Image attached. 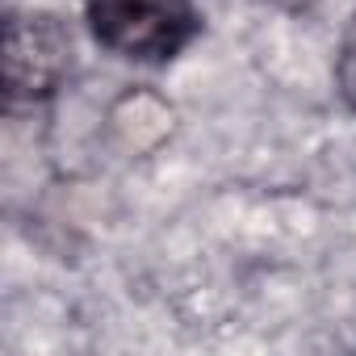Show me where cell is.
Listing matches in <instances>:
<instances>
[{
  "mask_svg": "<svg viewBox=\"0 0 356 356\" xmlns=\"http://www.w3.org/2000/svg\"><path fill=\"white\" fill-rule=\"evenodd\" d=\"M335 84H339L343 101L356 109V13L348 17L343 38H339V55H335Z\"/></svg>",
  "mask_w": 356,
  "mask_h": 356,
  "instance_id": "cell-3",
  "label": "cell"
},
{
  "mask_svg": "<svg viewBox=\"0 0 356 356\" xmlns=\"http://www.w3.org/2000/svg\"><path fill=\"white\" fill-rule=\"evenodd\" d=\"M72 63V34L51 13L9 17L5 26V88L9 101H42L59 88Z\"/></svg>",
  "mask_w": 356,
  "mask_h": 356,
  "instance_id": "cell-2",
  "label": "cell"
},
{
  "mask_svg": "<svg viewBox=\"0 0 356 356\" xmlns=\"http://www.w3.org/2000/svg\"><path fill=\"white\" fill-rule=\"evenodd\" d=\"M84 13L105 51L138 63L181 55L202 30L193 0H84Z\"/></svg>",
  "mask_w": 356,
  "mask_h": 356,
  "instance_id": "cell-1",
  "label": "cell"
}]
</instances>
